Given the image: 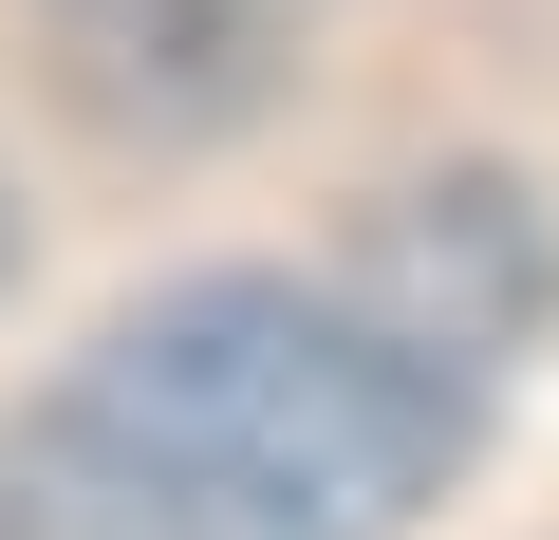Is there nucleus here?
Returning a JSON list of instances; mask_svg holds the SVG:
<instances>
[{"mask_svg": "<svg viewBox=\"0 0 559 540\" xmlns=\"http://www.w3.org/2000/svg\"><path fill=\"white\" fill-rule=\"evenodd\" d=\"M448 466L466 373L336 280H168L0 429V540H411Z\"/></svg>", "mask_w": 559, "mask_h": 540, "instance_id": "1", "label": "nucleus"}, {"mask_svg": "<svg viewBox=\"0 0 559 540\" xmlns=\"http://www.w3.org/2000/svg\"><path fill=\"white\" fill-rule=\"evenodd\" d=\"M373 336H411L429 373H485L522 317H540V224H522V187L503 168H466V187H411L373 242H355V280H336Z\"/></svg>", "mask_w": 559, "mask_h": 540, "instance_id": "2", "label": "nucleus"}]
</instances>
